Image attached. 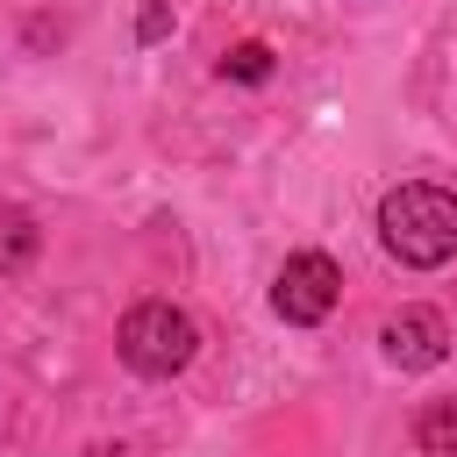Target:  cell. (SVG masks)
Instances as JSON below:
<instances>
[{
  "instance_id": "cell-6",
  "label": "cell",
  "mask_w": 457,
  "mask_h": 457,
  "mask_svg": "<svg viewBox=\"0 0 457 457\" xmlns=\"http://www.w3.org/2000/svg\"><path fill=\"white\" fill-rule=\"evenodd\" d=\"M414 450L421 457H457V400H428L414 414Z\"/></svg>"
},
{
  "instance_id": "cell-3",
  "label": "cell",
  "mask_w": 457,
  "mask_h": 457,
  "mask_svg": "<svg viewBox=\"0 0 457 457\" xmlns=\"http://www.w3.org/2000/svg\"><path fill=\"white\" fill-rule=\"evenodd\" d=\"M336 300H343V271H336V257H321V250H293V257L278 264V278H271V307H278L293 328L328 321Z\"/></svg>"
},
{
  "instance_id": "cell-2",
  "label": "cell",
  "mask_w": 457,
  "mask_h": 457,
  "mask_svg": "<svg viewBox=\"0 0 457 457\" xmlns=\"http://www.w3.org/2000/svg\"><path fill=\"white\" fill-rule=\"evenodd\" d=\"M114 350H121L129 371H143V378H171V371L193 364L200 328H193V314L171 307V300H136V307L121 314V328H114Z\"/></svg>"
},
{
  "instance_id": "cell-7",
  "label": "cell",
  "mask_w": 457,
  "mask_h": 457,
  "mask_svg": "<svg viewBox=\"0 0 457 457\" xmlns=\"http://www.w3.org/2000/svg\"><path fill=\"white\" fill-rule=\"evenodd\" d=\"M221 71L243 79V86H264V79H271V50H264V43H236V50L221 57Z\"/></svg>"
},
{
  "instance_id": "cell-5",
  "label": "cell",
  "mask_w": 457,
  "mask_h": 457,
  "mask_svg": "<svg viewBox=\"0 0 457 457\" xmlns=\"http://www.w3.org/2000/svg\"><path fill=\"white\" fill-rule=\"evenodd\" d=\"M36 214L29 207H0V278H14V271H29L36 264Z\"/></svg>"
},
{
  "instance_id": "cell-8",
  "label": "cell",
  "mask_w": 457,
  "mask_h": 457,
  "mask_svg": "<svg viewBox=\"0 0 457 457\" xmlns=\"http://www.w3.org/2000/svg\"><path fill=\"white\" fill-rule=\"evenodd\" d=\"M164 21H171V14H164V0H143V29H136V36H143V43H157V36H164Z\"/></svg>"
},
{
  "instance_id": "cell-1",
  "label": "cell",
  "mask_w": 457,
  "mask_h": 457,
  "mask_svg": "<svg viewBox=\"0 0 457 457\" xmlns=\"http://www.w3.org/2000/svg\"><path fill=\"white\" fill-rule=\"evenodd\" d=\"M378 243L414 264V271H436L457 257V193L428 186V179H407L378 200Z\"/></svg>"
},
{
  "instance_id": "cell-4",
  "label": "cell",
  "mask_w": 457,
  "mask_h": 457,
  "mask_svg": "<svg viewBox=\"0 0 457 457\" xmlns=\"http://www.w3.org/2000/svg\"><path fill=\"white\" fill-rule=\"evenodd\" d=\"M378 343H386V357H393L400 371H436V364L450 357V328H443L436 307H400V314H386Z\"/></svg>"
}]
</instances>
